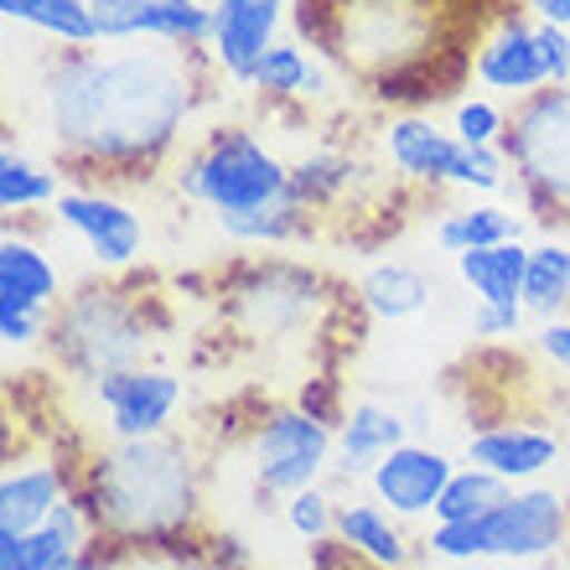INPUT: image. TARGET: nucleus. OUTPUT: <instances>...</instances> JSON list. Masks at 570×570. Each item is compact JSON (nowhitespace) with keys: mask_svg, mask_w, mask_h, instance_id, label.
I'll return each instance as SVG.
<instances>
[{"mask_svg":"<svg viewBox=\"0 0 570 570\" xmlns=\"http://www.w3.org/2000/svg\"><path fill=\"white\" fill-rule=\"evenodd\" d=\"M306 21L322 52L374 94H410L415 78L435 83V58L446 52L435 0H312V11L301 6Z\"/></svg>","mask_w":570,"mask_h":570,"instance_id":"7ed1b4c3","label":"nucleus"},{"mask_svg":"<svg viewBox=\"0 0 570 570\" xmlns=\"http://www.w3.org/2000/svg\"><path fill=\"white\" fill-rule=\"evenodd\" d=\"M62 498H68V466L52 462H31V466H11L0 482V529L31 534L37 524L52 519Z\"/></svg>","mask_w":570,"mask_h":570,"instance_id":"6ab92c4d","label":"nucleus"},{"mask_svg":"<svg viewBox=\"0 0 570 570\" xmlns=\"http://www.w3.org/2000/svg\"><path fill=\"white\" fill-rule=\"evenodd\" d=\"M0 570H37L31 566V544L16 529H0Z\"/></svg>","mask_w":570,"mask_h":570,"instance_id":"e433bc0d","label":"nucleus"},{"mask_svg":"<svg viewBox=\"0 0 570 570\" xmlns=\"http://www.w3.org/2000/svg\"><path fill=\"white\" fill-rule=\"evenodd\" d=\"M540 353L556 363V368H566V374H570V316H544Z\"/></svg>","mask_w":570,"mask_h":570,"instance_id":"c9c22d12","label":"nucleus"},{"mask_svg":"<svg viewBox=\"0 0 570 570\" xmlns=\"http://www.w3.org/2000/svg\"><path fill=\"white\" fill-rule=\"evenodd\" d=\"M0 296L11 301H31V306H58V271H52V259L37 249V244L16 239V234H6L0 239Z\"/></svg>","mask_w":570,"mask_h":570,"instance_id":"b1692460","label":"nucleus"},{"mask_svg":"<svg viewBox=\"0 0 570 570\" xmlns=\"http://www.w3.org/2000/svg\"><path fill=\"white\" fill-rule=\"evenodd\" d=\"M99 42H177L213 47V0H89Z\"/></svg>","mask_w":570,"mask_h":570,"instance_id":"9b49d317","label":"nucleus"},{"mask_svg":"<svg viewBox=\"0 0 570 570\" xmlns=\"http://www.w3.org/2000/svg\"><path fill=\"white\" fill-rule=\"evenodd\" d=\"M534 21H556V27H570V0H524Z\"/></svg>","mask_w":570,"mask_h":570,"instance_id":"4c0bfd02","label":"nucleus"},{"mask_svg":"<svg viewBox=\"0 0 570 570\" xmlns=\"http://www.w3.org/2000/svg\"><path fill=\"white\" fill-rule=\"evenodd\" d=\"M332 451H337V435L332 425L306 405H285L271 410L265 421L249 435V466H255V482L275 498H291L301 488H316L322 472H327Z\"/></svg>","mask_w":570,"mask_h":570,"instance_id":"9d476101","label":"nucleus"},{"mask_svg":"<svg viewBox=\"0 0 570 570\" xmlns=\"http://www.w3.org/2000/svg\"><path fill=\"white\" fill-rule=\"evenodd\" d=\"M509 493H513L509 478H498V472H488V466H462V472H451L446 493L435 498L431 519H435V524H466V519L493 513Z\"/></svg>","mask_w":570,"mask_h":570,"instance_id":"393cba45","label":"nucleus"},{"mask_svg":"<svg viewBox=\"0 0 570 570\" xmlns=\"http://www.w3.org/2000/svg\"><path fill=\"white\" fill-rule=\"evenodd\" d=\"M0 16H6V21H21V27H31V31H42V37H52V42H62V47L99 42L89 0H0Z\"/></svg>","mask_w":570,"mask_h":570,"instance_id":"5701e85b","label":"nucleus"},{"mask_svg":"<svg viewBox=\"0 0 570 570\" xmlns=\"http://www.w3.org/2000/svg\"><path fill=\"white\" fill-rule=\"evenodd\" d=\"M519 239V218L498 203H472V208H451L441 224H435V244L446 255H466V249H482V244H503Z\"/></svg>","mask_w":570,"mask_h":570,"instance_id":"bb28decb","label":"nucleus"},{"mask_svg":"<svg viewBox=\"0 0 570 570\" xmlns=\"http://www.w3.org/2000/svg\"><path fill=\"white\" fill-rule=\"evenodd\" d=\"M466 462L488 466L509 482H529L560 462V441L550 431H534V425H493V431H478L466 441Z\"/></svg>","mask_w":570,"mask_h":570,"instance_id":"f3484780","label":"nucleus"},{"mask_svg":"<svg viewBox=\"0 0 570 570\" xmlns=\"http://www.w3.org/2000/svg\"><path fill=\"white\" fill-rule=\"evenodd\" d=\"M451 472H456V466H451L446 451L405 441V446H394L390 456L368 472V488H374L379 503H390V513H400V519H421V513L435 509V498L446 493Z\"/></svg>","mask_w":570,"mask_h":570,"instance_id":"dca6fc26","label":"nucleus"},{"mask_svg":"<svg viewBox=\"0 0 570 570\" xmlns=\"http://www.w3.org/2000/svg\"><path fill=\"white\" fill-rule=\"evenodd\" d=\"M353 171H358V166L347 161L343 150H312V156H301V161L291 166V197H296L306 213L327 208V203H337V197L353 187Z\"/></svg>","mask_w":570,"mask_h":570,"instance_id":"cd10ccee","label":"nucleus"},{"mask_svg":"<svg viewBox=\"0 0 570 570\" xmlns=\"http://www.w3.org/2000/svg\"><path fill=\"white\" fill-rule=\"evenodd\" d=\"M73 570H115V560H83V566H73Z\"/></svg>","mask_w":570,"mask_h":570,"instance_id":"58836bf2","label":"nucleus"},{"mask_svg":"<svg viewBox=\"0 0 570 570\" xmlns=\"http://www.w3.org/2000/svg\"><path fill=\"white\" fill-rule=\"evenodd\" d=\"M249 89H259L265 99H316V94L327 89V73H322L296 42H275L271 52L259 58Z\"/></svg>","mask_w":570,"mask_h":570,"instance_id":"a878e982","label":"nucleus"},{"mask_svg":"<svg viewBox=\"0 0 570 570\" xmlns=\"http://www.w3.org/2000/svg\"><path fill=\"white\" fill-rule=\"evenodd\" d=\"M177 187L218 218H239V213H259L291 197V166L259 136L224 125L181 161Z\"/></svg>","mask_w":570,"mask_h":570,"instance_id":"39448f33","label":"nucleus"},{"mask_svg":"<svg viewBox=\"0 0 570 570\" xmlns=\"http://www.w3.org/2000/svg\"><path fill=\"white\" fill-rule=\"evenodd\" d=\"M394 519H400V513L379 509V498L374 503H343V509H337V540H347L353 550H363L368 560H379V566L405 570L410 566V540L400 534Z\"/></svg>","mask_w":570,"mask_h":570,"instance_id":"4be33fe9","label":"nucleus"},{"mask_svg":"<svg viewBox=\"0 0 570 570\" xmlns=\"http://www.w3.org/2000/svg\"><path fill=\"white\" fill-rule=\"evenodd\" d=\"M394 446H405V415L394 405H374L363 400L343 415V431H337V472L343 478H368Z\"/></svg>","mask_w":570,"mask_h":570,"instance_id":"a211bd4d","label":"nucleus"},{"mask_svg":"<svg viewBox=\"0 0 570 570\" xmlns=\"http://www.w3.org/2000/svg\"><path fill=\"white\" fill-rule=\"evenodd\" d=\"M47 327H52V312H47V306L0 296V343L6 347H31Z\"/></svg>","mask_w":570,"mask_h":570,"instance_id":"473e14b6","label":"nucleus"},{"mask_svg":"<svg viewBox=\"0 0 570 570\" xmlns=\"http://www.w3.org/2000/svg\"><path fill=\"white\" fill-rule=\"evenodd\" d=\"M58 177L47 171V166H37L31 156H21V150H0V208L6 213H31V208H52L58 203Z\"/></svg>","mask_w":570,"mask_h":570,"instance_id":"c756f323","label":"nucleus"},{"mask_svg":"<svg viewBox=\"0 0 570 570\" xmlns=\"http://www.w3.org/2000/svg\"><path fill=\"white\" fill-rule=\"evenodd\" d=\"M503 150L529 208H540L534 218H570V83H550L519 99Z\"/></svg>","mask_w":570,"mask_h":570,"instance_id":"6e6552de","label":"nucleus"},{"mask_svg":"<svg viewBox=\"0 0 570 570\" xmlns=\"http://www.w3.org/2000/svg\"><path fill=\"white\" fill-rule=\"evenodd\" d=\"M472 78L478 89L498 94V99H529L550 83V62L540 47V21L509 11L498 16V27L488 31L472 52Z\"/></svg>","mask_w":570,"mask_h":570,"instance_id":"f8f14e48","label":"nucleus"},{"mask_svg":"<svg viewBox=\"0 0 570 570\" xmlns=\"http://www.w3.org/2000/svg\"><path fill=\"white\" fill-rule=\"evenodd\" d=\"M566 544V498L550 488L509 493L493 513L466 519V524H431L435 560H544Z\"/></svg>","mask_w":570,"mask_h":570,"instance_id":"0eeeda50","label":"nucleus"},{"mask_svg":"<svg viewBox=\"0 0 570 570\" xmlns=\"http://www.w3.org/2000/svg\"><path fill=\"white\" fill-rule=\"evenodd\" d=\"M519 332H524V301H519V306H493V301H478L472 337H519Z\"/></svg>","mask_w":570,"mask_h":570,"instance_id":"72a5a7b5","label":"nucleus"},{"mask_svg":"<svg viewBox=\"0 0 570 570\" xmlns=\"http://www.w3.org/2000/svg\"><path fill=\"white\" fill-rule=\"evenodd\" d=\"M337 509L343 503H332L322 488H301V493L285 498V524L296 529L306 544L327 540V534H337Z\"/></svg>","mask_w":570,"mask_h":570,"instance_id":"7c9ffc66","label":"nucleus"},{"mask_svg":"<svg viewBox=\"0 0 570 570\" xmlns=\"http://www.w3.org/2000/svg\"><path fill=\"white\" fill-rule=\"evenodd\" d=\"M384 156L405 181L466 193H503L513 171L503 146H466L456 130H441L425 115H400L384 125Z\"/></svg>","mask_w":570,"mask_h":570,"instance_id":"1a4fd4ad","label":"nucleus"},{"mask_svg":"<svg viewBox=\"0 0 570 570\" xmlns=\"http://www.w3.org/2000/svg\"><path fill=\"white\" fill-rule=\"evenodd\" d=\"M285 0H213V47L208 58L234 83H249L259 58L275 47Z\"/></svg>","mask_w":570,"mask_h":570,"instance_id":"2eb2a0df","label":"nucleus"},{"mask_svg":"<svg viewBox=\"0 0 570 570\" xmlns=\"http://www.w3.org/2000/svg\"><path fill=\"white\" fill-rule=\"evenodd\" d=\"M456 275H462V285L478 301H493V306H519V301H524L529 249L519 239L482 244V249L456 255Z\"/></svg>","mask_w":570,"mask_h":570,"instance_id":"aec40b11","label":"nucleus"},{"mask_svg":"<svg viewBox=\"0 0 570 570\" xmlns=\"http://www.w3.org/2000/svg\"><path fill=\"white\" fill-rule=\"evenodd\" d=\"M62 228H73L78 239L89 244V255L105 265V271H125L146 255V224L140 213H130L120 197L109 193H89V187H62L58 203H52Z\"/></svg>","mask_w":570,"mask_h":570,"instance_id":"4468645a","label":"nucleus"},{"mask_svg":"<svg viewBox=\"0 0 570 570\" xmlns=\"http://www.w3.org/2000/svg\"><path fill=\"white\" fill-rule=\"evenodd\" d=\"M68 493L83 503L94 540L171 544L203 503V466L177 435H115L89 462L68 466Z\"/></svg>","mask_w":570,"mask_h":570,"instance_id":"f03ea898","label":"nucleus"},{"mask_svg":"<svg viewBox=\"0 0 570 570\" xmlns=\"http://www.w3.org/2000/svg\"><path fill=\"white\" fill-rule=\"evenodd\" d=\"M570 306V249L566 244H534L524 275V312L560 316Z\"/></svg>","mask_w":570,"mask_h":570,"instance_id":"c85d7f7f","label":"nucleus"},{"mask_svg":"<svg viewBox=\"0 0 570 570\" xmlns=\"http://www.w3.org/2000/svg\"><path fill=\"white\" fill-rule=\"evenodd\" d=\"M451 130H456L466 146H503L509 115H503L493 99H462V105L451 109Z\"/></svg>","mask_w":570,"mask_h":570,"instance_id":"2f4dec72","label":"nucleus"},{"mask_svg":"<svg viewBox=\"0 0 570 570\" xmlns=\"http://www.w3.org/2000/svg\"><path fill=\"white\" fill-rule=\"evenodd\" d=\"M52 347L62 353L68 368L78 374H109V368H130L146 363L150 337V316L146 296H136L130 285H83L78 296H68L62 306H52V327H47Z\"/></svg>","mask_w":570,"mask_h":570,"instance_id":"20e7f679","label":"nucleus"},{"mask_svg":"<svg viewBox=\"0 0 570 570\" xmlns=\"http://www.w3.org/2000/svg\"><path fill=\"white\" fill-rule=\"evenodd\" d=\"M197 105V52L68 47L42 83V125L62 161L83 177H150Z\"/></svg>","mask_w":570,"mask_h":570,"instance_id":"f257e3e1","label":"nucleus"},{"mask_svg":"<svg viewBox=\"0 0 570 570\" xmlns=\"http://www.w3.org/2000/svg\"><path fill=\"white\" fill-rule=\"evenodd\" d=\"M228 296V327L239 332V343H255V347H285L306 337L312 343L316 332H327V316H332V296H327V281L306 265H255L244 271L239 281L224 291Z\"/></svg>","mask_w":570,"mask_h":570,"instance_id":"423d86ee","label":"nucleus"},{"mask_svg":"<svg viewBox=\"0 0 570 570\" xmlns=\"http://www.w3.org/2000/svg\"><path fill=\"white\" fill-rule=\"evenodd\" d=\"M358 301L379 322H410V316H421L431 306V281L405 259H390V265H374L363 275Z\"/></svg>","mask_w":570,"mask_h":570,"instance_id":"412c9836","label":"nucleus"},{"mask_svg":"<svg viewBox=\"0 0 570 570\" xmlns=\"http://www.w3.org/2000/svg\"><path fill=\"white\" fill-rule=\"evenodd\" d=\"M540 47L544 62H550V83H570V27L540 21Z\"/></svg>","mask_w":570,"mask_h":570,"instance_id":"f704fd0d","label":"nucleus"},{"mask_svg":"<svg viewBox=\"0 0 570 570\" xmlns=\"http://www.w3.org/2000/svg\"><path fill=\"white\" fill-rule=\"evenodd\" d=\"M94 394L109 415V435H161L181 405V379L150 363H130V368H109L94 379Z\"/></svg>","mask_w":570,"mask_h":570,"instance_id":"ddd939ff","label":"nucleus"}]
</instances>
